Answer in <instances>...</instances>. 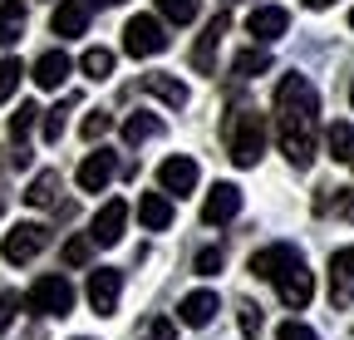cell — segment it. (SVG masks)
I'll return each mask as SVG.
<instances>
[{"label": "cell", "instance_id": "cell-1", "mask_svg": "<svg viewBox=\"0 0 354 340\" xmlns=\"http://www.w3.org/2000/svg\"><path fill=\"white\" fill-rule=\"evenodd\" d=\"M276 138L295 173L315 163V138H320V89L305 74H281L276 84Z\"/></svg>", "mask_w": 354, "mask_h": 340}, {"label": "cell", "instance_id": "cell-2", "mask_svg": "<svg viewBox=\"0 0 354 340\" xmlns=\"http://www.w3.org/2000/svg\"><path fill=\"white\" fill-rule=\"evenodd\" d=\"M221 134H227V158L236 168H256L261 163V153H266V118L251 104L232 109L227 123H221Z\"/></svg>", "mask_w": 354, "mask_h": 340}, {"label": "cell", "instance_id": "cell-3", "mask_svg": "<svg viewBox=\"0 0 354 340\" xmlns=\"http://www.w3.org/2000/svg\"><path fill=\"white\" fill-rule=\"evenodd\" d=\"M25 306H30V316H50V321H64L69 311H74V281L69 276H39L30 291H25Z\"/></svg>", "mask_w": 354, "mask_h": 340}, {"label": "cell", "instance_id": "cell-4", "mask_svg": "<svg viewBox=\"0 0 354 340\" xmlns=\"http://www.w3.org/2000/svg\"><path fill=\"white\" fill-rule=\"evenodd\" d=\"M167 50V35H162V20L158 15H133L123 25V55L128 60H153Z\"/></svg>", "mask_w": 354, "mask_h": 340}, {"label": "cell", "instance_id": "cell-5", "mask_svg": "<svg viewBox=\"0 0 354 340\" xmlns=\"http://www.w3.org/2000/svg\"><path fill=\"white\" fill-rule=\"evenodd\" d=\"M44 242H50V227H39V222H15L6 237H0V257H6L10 267H30Z\"/></svg>", "mask_w": 354, "mask_h": 340}, {"label": "cell", "instance_id": "cell-6", "mask_svg": "<svg viewBox=\"0 0 354 340\" xmlns=\"http://www.w3.org/2000/svg\"><path fill=\"white\" fill-rule=\"evenodd\" d=\"M197 178H202V168H197V158H187V153H172V158H162V168H158V188H162L167 197H187V193L197 188Z\"/></svg>", "mask_w": 354, "mask_h": 340}, {"label": "cell", "instance_id": "cell-7", "mask_svg": "<svg viewBox=\"0 0 354 340\" xmlns=\"http://www.w3.org/2000/svg\"><path fill=\"white\" fill-rule=\"evenodd\" d=\"M300 262H305V257H300L290 242H276V247H261L256 257H251V276H261V281H271V286H276V281H281L286 271H295Z\"/></svg>", "mask_w": 354, "mask_h": 340}, {"label": "cell", "instance_id": "cell-8", "mask_svg": "<svg viewBox=\"0 0 354 340\" xmlns=\"http://www.w3.org/2000/svg\"><path fill=\"white\" fill-rule=\"evenodd\" d=\"M118 291H123V271L118 267H94V271H88L84 296H88V306H94V316H113Z\"/></svg>", "mask_w": 354, "mask_h": 340}, {"label": "cell", "instance_id": "cell-9", "mask_svg": "<svg viewBox=\"0 0 354 340\" xmlns=\"http://www.w3.org/2000/svg\"><path fill=\"white\" fill-rule=\"evenodd\" d=\"M79 193H104L113 178H118V153H109V148H94L84 163H79Z\"/></svg>", "mask_w": 354, "mask_h": 340}, {"label": "cell", "instance_id": "cell-10", "mask_svg": "<svg viewBox=\"0 0 354 340\" xmlns=\"http://www.w3.org/2000/svg\"><path fill=\"white\" fill-rule=\"evenodd\" d=\"M241 212V188L236 183H212V193L202 197V222L207 227H227Z\"/></svg>", "mask_w": 354, "mask_h": 340}, {"label": "cell", "instance_id": "cell-11", "mask_svg": "<svg viewBox=\"0 0 354 340\" xmlns=\"http://www.w3.org/2000/svg\"><path fill=\"white\" fill-rule=\"evenodd\" d=\"M123 227H128V207L113 197V202H104L94 212V222H88V242H94V247H118L123 242Z\"/></svg>", "mask_w": 354, "mask_h": 340}, {"label": "cell", "instance_id": "cell-12", "mask_svg": "<svg viewBox=\"0 0 354 340\" xmlns=\"http://www.w3.org/2000/svg\"><path fill=\"white\" fill-rule=\"evenodd\" d=\"M227 25H232L227 10H216V15L207 20V30L197 35V45H192V69H202V74L216 69V45H221V35H227Z\"/></svg>", "mask_w": 354, "mask_h": 340}, {"label": "cell", "instance_id": "cell-13", "mask_svg": "<svg viewBox=\"0 0 354 340\" xmlns=\"http://www.w3.org/2000/svg\"><path fill=\"white\" fill-rule=\"evenodd\" d=\"M88 20H94V6H88V0H59L55 15H50V30L59 39H79L88 30Z\"/></svg>", "mask_w": 354, "mask_h": 340}, {"label": "cell", "instance_id": "cell-14", "mask_svg": "<svg viewBox=\"0 0 354 340\" xmlns=\"http://www.w3.org/2000/svg\"><path fill=\"white\" fill-rule=\"evenodd\" d=\"M290 30V10L286 6H256L246 15V35H256L261 45H271V39H281Z\"/></svg>", "mask_w": 354, "mask_h": 340}, {"label": "cell", "instance_id": "cell-15", "mask_svg": "<svg viewBox=\"0 0 354 340\" xmlns=\"http://www.w3.org/2000/svg\"><path fill=\"white\" fill-rule=\"evenodd\" d=\"M330 301L335 306L354 301V247H339L330 257Z\"/></svg>", "mask_w": 354, "mask_h": 340}, {"label": "cell", "instance_id": "cell-16", "mask_svg": "<svg viewBox=\"0 0 354 340\" xmlns=\"http://www.w3.org/2000/svg\"><path fill=\"white\" fill-rule=\"evenodd\" d=\"M69 69H74V60L64 55V50H44L39 60H35V84L39 89H64V79H69Z\"/></svg>", "mask_w": 354, "mask_h": 340}, {"label": "cell", "instance_id": "cell-17", "mask_svg": "<svg viewBox=\"0 0 354 340\" xmlns=\"http://www.w3.org/2000/svg\"><path fill=\"white\" fill-rule=\"evenodd\" d=\"M216 311H221L216 291H192V296H183V306H177V321L183 325H212Z\"/></svg>", "mask_w": 354, "mask_h": 340}, {"label": "cell", "instance_id": "cell-18", "mask_svg": "<svg viewBox=\"0 0 354 340\" xmlns=\"http://www.w3.org/2000/svg\"><path fill=\"white\" fill-rule=\"evenodd\" d=\"M25 39V0H0V50Z\"/></svg>", "mask_w": 354, "mask_h": 340}, {"label": "cell", "instance_id": "cell-19", "mask_svg": "<svg viewBox=\"0 0 354 340\" xmlns=\"http://www.w3.org/2000/svg\"><path fill=\"white\" fill-rule=\"evenodd\" d=\"M143 89H148L153 99H162L167 109H187V99H192V94H187V84H183V79H167V74H148V79H143Z\"/></svg>", "mask_w": 354, "mask_h": 340}, {"label": "cell", "instance_id": "cell-20", "mask_svg": "<svg viewBox=\"0 0 354 340\" xmlns=\"http://www.w3.org/2000/svg\"><path fill=\"white\" fill-rule=\"evenodd\" d=\"M138 222H143L148 232H167V227H172V202L162 197V188L138 202Z\"/></svg>", "mask_w": 354, "mask_h": 340}, {"label": "cell", "instance_id": "cell-21", "mask_svg": "<svg viewBox=\"0 0 354 340\" xmlns=\"http://www.w3.org/2000/svg\"><path fill=\"white\" fill-rule=\"evenodd\" d=\"M153 134H162V114H128V118H123V143H128V148L148 143Z\"/></svg>", "mask_w": 354, "mask_h": 340}, {"label": "cell", "instance_id": "cell-22", "mask_svg": "<svg viewBox=\"0 0 354 340\" xmlns=\"http://www.w3.org/2000/svg\"><path fill=\"white\" fill-rule=\"evenodd\" d=\"M55 197H59V173H55V168H44V173L30 178V188H25L30 207H55Z\"/></svg>", "mask_w": 354, "mask_h": 340}, {"label": "cell", "instance_id": "cell-23", "mask_svg": "<svg viewBox=\"0 0 354 340\" xmlns=\"http://www.w3.org/2000/svg\"><path fill=\"white\" fill-rule=\"evenodd\" d=\"M325 148H330V158L335 163H349L354 158V123H330V129H325Z\"/></svg>", "mask_w": 354, "mask_h": 340}, {"label": "cell", "instance_id": "cell-24", "mask_svg": "<svg viewBox=\"0 0 354 340\" xmlns=\"http://www.w3.org/2000/svg\"><path fill=\"white\" fill-rule=\"evenodd\" d=\"M74 104H79V99L69 94V99H59L55 109H44V143H59V138H64V123H69Z\"/></svg>", "mask_w": 354, "mask_h": 340}, {"label": "cell", "instance_id": "cell-25", "mask_svg": "<svg viewBox=\"0 0 354 340\" xmlns=\"http://www.w3.org/2000/svg\"><path fill=\"white\" fill-rule=\"evenodd\" d=\"M266 69H271V55H266V50H236V60H232V74L236 79H256Z\"/></svg>", "mask_w": 354, "mask_h": 340}, {"label": "cell", "instance_id": "cell-26", "mask_svg": "<svg viewBox=\"0 0 354 340\" xmlns=\"http://www.w3.org/2000/svg\"><path fill=\"white\" fill-rule=\"evenodd\" d=\"M197 10H202V0H158V15L167 25H192Z\"/></svg>", "mask_w": 354, "mask_h": 340}, {"label": "cell", "instance_id": "cell-27", "mask_svg": "<svg viewBox=\"0 0 354 340\" xmlns=\"http://www.w3.org/2000/svg\"><path fill=\"white\" fill-rule=\"evenodd\" d=\"M315 212H335V217L354 222V188H335L330 197H315Z\"/></svg>", "mask_w": 354, "mask_h": 340}, {"label": "cell", "instance_id": "cell-28", "mask_svg": "<svg viewBox=\"0 0 354 340\" xmlns=\"http://www.w3.org/2000/svg\"><path fill=\"white\" fill-rule=\"evenodd\" d=\"M79 69H84V79H109L113 74V50H84Z\"/></svg>", "mask_w": 354, "mask_h": 340}, {"label": "cell", "instance_id": "cell-29", "mask_svg": "<svg viewBox=\"0 0 354 340\" xmlns=\"http://www.w3.org/2000/svg\"><path fill=\"white\" fill-rule=\"evenodd\" d=\"M35 118H39L35 104H20V109L10 114V143H15V148H25V138H30V129H35Z\"/></svg>", "mask_w": 354, "mask_h": 340}, {"label": "cell", "instance_id": "cell-30", "mask_svg": "<svg viewBox=\"0 0 354 340\" xmlns=\"http://www.w3.org/2000/svg\"><path fill=\"white\" fill-rule=\"evenodd\" d=\"M20 74H25V64H20V60H10V55L0 60V104H6V99L20 89Z\"/></svg>", "mask_w": 354, "mask_h": 340}, {"label": "cell", "instance_id": "cell-31", "mask_svg": "<svg viewBox=\"0 0 354 340\" xmlns=\"http://www.w3.org/2000/svg\"><path fill=\"white\" fill-rule=\"evenodd\" d=\"M236 325H241L246 340H256V335H261V306H256V301H241V306H236Z\"/></svg>", "mask_w": 354, "mask_h": 340}, {"label": "cell", "instance_id": "cell-32", "mask_svg": "<svg viewBox=\"0 0 354 340\" xmlns=\"http://www.w3.org/2000/svg\"><path fill=\"white\" fill-rule=\"evenodd\" d=\"M113 129V114L109 109H88V118H84V138H104Z\"/></svg>", "mask_w": 354, "mask_h": 340}, {"label": "cell", "instance_id": "cell-33", "mask_svg": "<svg viewBox=\"0 0 354 340\" xmlns=\"http://www.w3.org/2000/svg\"><path fill=\"white\" fill-rule=\"evenodd\" d=\"M88 257H94V242H88V237L64 242V262H69V267H88Z\"/></svg>", "mask_w": 354, "mask_h": 340}, {"label": "cell", "instance_id": "cell-34", "mask_svg": "<svg viewBox=\"0 0 354 340\" xmlns=\"http://www.w3.org/2000/svg\"><path fill=\"white\" fill-rule=\"evenodd\" d=\"M221 262H227V257H221V247H202L197 251V276H216Z\"/></svg>", "mask_w": 354, "mask_h": 340}, {"label": "cell", "instance_id": "cell-35", "mask_svg": "<svg viewBox=\"0 0 354 340\" xmlns=\"http://www.w3.org/2000/svg\"><path fill=\"white\" fill-rule=\"evenodd\" d=\"M15 311H20V296L15 291H0V335L15 325Z\"/></svg>", "mask_w": 354, "mask_h": 340}, {"label": "cell", "instance_id": "cell-36", "mask_svg": "<svg viewBox=\"0 0 354 340\" xmlns=\"http://www.w3.org/2000/svg\"><path fill=\"white\" fill-rule=\"evenodd\" d=\"M276 340H320V335H315V330H310V325H305V321H286V325H281V335H276Z\"/></svg>", "mask_w": 354, "mask_h": 340}, {"label": "cell", "instance_id": "cell-37", "mask_svg": "<svg viewBox=\"0 0 354 340\" xmlns=\"http://www.w3.org/2000/svg\"><path fill=\"white\" fill-rule=\"evenodd\" d=\"M153 340H177V325L158 316V321H153Z\"/></svg>", "mask_w": 354, "mask_h": 340}, {"label": "cell", "instance_id": "cell-38", "mask_svg": "<svg viewBox=\"0 0 354 340\" xmlns=\"http://www.w3.org/2000/svg\"><path fill=\"white\" fill-rule=\"evenodd\" d=\"M330 6H339V0H305V10H330Z\"/></svg>", "mask_w": 354, "mask_h": 340}, {"label": "cell", "instance_id": "cell-39", "mask_svg": "<svg viewBox=\"0 0 354 340\" xmlns=\"http://www.w3.org/2000/svg\"><path fill=\"white\" fill-rule=\"evenodd\" d=\"M0 217H6V193H0Z\"/></svg>", "mask_w": 354, "mask_h": 340}, {"label": "cell", "instance_id": "cell-40", "mask_svg": "<svg viewBox=\"0 0 354 340\" xmlns=\"http://www.w3.org/2000/svg\"><path fill=\"white\" fill-rule=\"evenodd\" d=\"M349 104H354V84H349Z\"/></svg>", "mask_w": 354, "mask_h": 340}, {"label": "cell", "instance_id": "cell-41", "mask_svg": "<svg viewBox=\"0 0 354 340\" xmlns=\"http://www.w3.org/2000/svg\"><path fill=\"white\" fill-rule=\"evenodd\" d=\"M349 30H354V10H349Z\"/></svg>", "mask_w": 354, "mask_h": 340}, {"label": "cell", "instance_id": "cell-42", "mask_svg": "<svg viewBox=\"0 0 354 340\" xmlns=\"http://www.w3.org/2000/svg\"><path fill=\"white\" fill-rule=\"evenodd\" d=\"M227 6H232V0H227Z\"/></svg>", "mask_w": 354, "mask_h": 340}, {"label": "cell", "instance_id": "cell-43", "mask_svg": "<svg viewBox=\"0 0 354 340\" xmlns=\"http://www.w3.org/2000/svg\"><path fill=\"white\" fill-rule=\"evenodd\" d=\"M349 163H354V158H349Z\"/></svg>", "mask_w": 354, "mask_h": 340}, {"label": "cell", "instance_id": "cell-44", "mask_svg": "<svg viewBox=\"0 0 354 340\" xmlns=\"http://www.w3.org/2000/svg\"><path fill=\"white\" fill-rule=\"evenodd\" d=\"M79 340H84V335H79Z\"/></svg>", "mask_w": 354, "mask_h": 340}]
</instances>
